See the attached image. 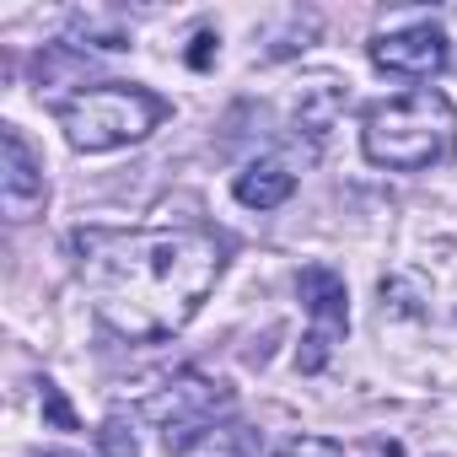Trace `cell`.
Returning <instances> with one entry per match:
<instances>
[{
  "instance_id": "1",
  "label": "cell",
  "mask_w": 457,
  "mask_h": 457,
  "mask_svg": "<svg viewBox=\"0 0 457 457\" xmlns=\"http://www.w3.org/2000/svg\"><path fill=\"white\" fill-rule=\"evenodd\" d=\"M92 312L129 345L188 328L220 280V243L194 226H81L71 237Z\"/></svg>"
},
{
  "instance_id": "2",
  "label": "cell",
  "mask_w": 457,
  "mask_h": 457,
  "mask_svg": "<svg viewBox=\"0 0 457 457\" xmlns=\"http://www.w3.org/2000/svg\"><path fill=\"white\" fill-rule=\"evenodd\" d=\"M361 145L377 167H393V172H425L436 162H446L457 151V113L441 92L420 87V92H403L393 103H377L366 113V129H361Z\"/></svg>"
},
{
  "instance_id": "3",
  "label": "cell",
  "mask_w": 457,
  "mask_h": 457,
  "mask_svg": "<svg viewBox=\"0 0 457 457\" xmlns=\"http://www.w3.org/2000/svg\"><path fill=\"white\" fill-rule=\"evenodd\" d=\"M162 119H167V103L156 92L124 87V81L87 87V92H76V97L60 103V124H65V140L76 151H119V145H135Z\"/></svg>"
},
{
  "instance_id": "4",
  "label": "cell",
  "mask_w": 457,
  "mask_h": 457,
  "mask_svg": "<svg viewBox=\"0 0 457 457\" xmlns=\"http://www.w3.org/2000/svg\"><path fill=\"white\" fill-rule=\"evenodd\" d=\"M226 409H232V387L215 382V377H199V371H183V377H172L162 393L145 398V420L162 425V441H167V452H178V457H188V452L215 430V420H220Z\"/></svg>"
},
{
  "instance_id": "5",
  "label": "cell",
  "mask_w": 457,
  "mask_h": 457,
  "mask_svg": "<svg viewBox=\"0 0 457 457\" xmlns=\"http://www.w3.org/2000/svg\"><path fill=\"white\" fill-rule=\"evenodd\" d=\"M296 291H302V307L312 318V334H307V350L296 355V366L302 371H323L328 350L350 328V291H345V275H334L328 264H307L296 275Z\"/></svg>"
},
{
  "instance_id": "6",
  "label": "cell",
  "mask_w": 457,
  "mask_h": 457,
  "mask_svg": "<svg viewBox=\"0 0 457 457\" xmlns=\"http://www.w3.org/2000/svg\"><path fill=\"white\" fill-rule=\"evenodd\" d=\"M446 60H452V49H446V33H441L436 22H414V28L382 33V38L371 44V65L387 71V76H409V81L441 76Z\"/></svg>"
},
{
  "instance_id": "7",
  "label": "cell",
  "mask_w": 457,
  "mask_h": 457,
  "mask_svg": "<svg viewBox=\"0 0 457 457\" xmlns=\"http://www.w3.org/2000/svg\"><path fill=\"white\" fill-rule=\"evenodd\" d=\"M0 199H6V215H12V220L38 215L44 199H49L44 167H38V156H33V145L22 140L17 124L0 129Z\"/></svg>"
},
{
  "instance_id": "8",
  "label": "cell",
  "mask_w": 457,
  "mask_h": 457,
  "mask_svg": "<svg viewBox=\"0 0 457 457\" xmlns=\"http://www.w3.org/2000/svg\"><path fill=\"white\" fill-rule=\"evenodd\" d=\"M237 199L248 204V210H280L291 194H296V172L280 162V156H259V162H248L243 172H237Z\"/></svg>"
},
{
  "instance_id": "9",
  "label": "cell",
  "mask_w": 457,
  "mask_h": 457,
  "mask_svg": "<svg viewBox=\"0 0 457 457\" xmlns=\"http://www.w3.org/2000/svg\"><path fill=\"white\" fill-rule=\"evenodd\" d=\"M345 103H350V92H345L339 76H312V81L296 92V124H302L312 140H323V135L334 129V119L345 113Z\"/></svg>"
},
{
  "instance_id": "10",
  "label": "cell",
  "mask_w": 457,
  "mask_h": 457,
  "mask_svg": "<svg viewBox=\"0 0 457 457\" xmlns=\"http://www.w3.org/2000/svg\"><path fill=\"white\" fill-rule=\"evenodd\" d=\"M188 457H259V452H253V430H243V425H215Z\"/></svg>"
},
{
  "instance_id": "11",
  "label": "cell",
  "mask_w": 457,
  "mask_h": 457,
  "mask_svg": "<svg viewBox=\"0 0 457 457\" xmlns=\"http://www.w3.org/2000/svg\"><path fill=\"white\" fill-rule=\"evenodd\" d=\"M97 446H103V457H140V441H135V430H129L124 414H108L97 425Z\"/></svg>"
},
{
  "instance_id": "12",
  "label": "cell",
  "mask_w": 457,
  "mask_h": 457,
  "mask_svg": "<svg viewBox=\"0 0 457 457\" xmlns=\"http://www.w3.org/2000/svg\"><path fill=\"white\" fill-rule=\"evenodd\" d=\"M38 403H44V420L54 425V430H81V420H76V409L65 403V393L44 377V393H38Z\"/></svg>"
},
{
  "instance_id": "13",
  "label": "cell",
  "mask_w": 457,
  "mask_h": 457,
  "mask_svg": "<svg viewBox=\"0 0 457 457\" xmlns=\"http://www.w3.org/2000/svg\"><path fill=\"white\" fill-rule=\"evenodd\" d=\"M275 457H345V446H334L328 436H296L286 452H275Z\"/></svg>"
},
{
  "instance_id": "14",
  "label": "cell",
  "mask_w": 457,
  "mask_h": 457,
  "mask_svg": "<svg viewBox=\"0 0 457 457\" xmlns=\"http://www.w3.org/2000/svg\"><path fill=\"white\" fill-rule=\"evenodd\" d=\"M210 54H215V38H210V33H199V38H194V49H188V65H194V71H210Z\"/></svg>"
}]
</instances>
